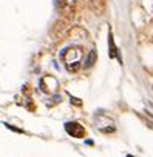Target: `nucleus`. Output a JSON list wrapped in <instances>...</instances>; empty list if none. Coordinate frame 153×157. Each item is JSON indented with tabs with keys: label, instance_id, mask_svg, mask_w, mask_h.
I'll return each mask as SVG.
<instances>
[{
	"label": "nucleus",
	"instance_id": "obj_2",
	"mask_svg": "<svg viewBox=\"0 0 153 157\" xmlns=\"http://www.w3.org/2000/svg\"><path fill=\"white\" fill-rule=\"evenodd\" d=\"M95 60H96V52L95 51H91L90 54H88V57H87V60H85V68H90V66H93V63H95Z\"/></svg>",
	"mask_w": 153,
	"mask_h": 157
},
{
	"label": "nucleus",
	"instance_id": "obj_3",
	"mask_svg": "<svg viewBox=\"0 0 153 157\" xmlns=\"http://www.w3.org/2000/svg\"><path fill=\"white\" fill-rule=\"evenodd\" d=\"M115 46H113V39H111V34H110V57H115Z\"/></svg>",
	"mask_w": 153,
	"mask_h": 157
},
{
	"label": "nucleus",
	"instance_id": "obj_4",
	"mask_svg": "<svg viewBox=\"0 0 153 157\" xmlns=\"http://www.w3.org/2000/svg\"><path fill=\"white\" fill-rule=\"evenodd\" d=\"M127 157H135V155H127Z\"/></svg>",
	"mask_w": 153,
	"mask_h": 157
},
{
	"label": "nucleus",
	"instance_id": "obj_1",
	"mask_svg": "<svg viewBox=\"0 0 153 157\" xmlns=\"http://www.w3.org/2000/svg\"><path fill=\"white\" fill-rule=\"evenodd\" d=\"M65 129L73 137H84L85 136V129L78 122H68V123H65Z\"/></svg>",
	"mask_w": 153,
	"mask_h": 157
}]
</instances>
